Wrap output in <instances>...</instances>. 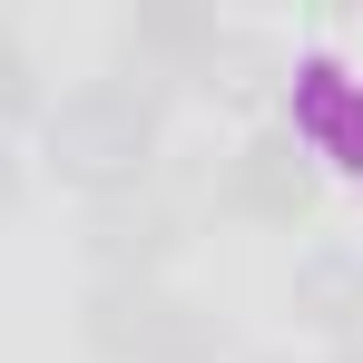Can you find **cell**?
I'll use <instances>...</instances> for the list:
<instances>
[{
    "instance_id": "cell-1",
    "label": "cell",
    "mask_w": 363,
    "mask_h": 363,
    "mask_svg": "<svg viewBox=\"0 0 363 363\" xmlns=\"http://www.w3.org/2000/svg\"><path fill=\"white\" fill-rule=\"evenodd\" d=\"M147 138H157V99H147L138 79H99V89H79L60 118H50L60 167H69V177H89V186L138 177V167H147Z\"/></svg>"
},
{
    "instance_id": "cell-2",
    "label": "cell",
    "mask_w": 363,
    "mask_h": 363,
    "mask_svg": "<svg viewBox=\"0 0 363 363\" xmlns=\"http://www.w3.org/2000/svg\"><path fill=\"white\" fill-rule=\"evenodd\" d=\"M89 334H99V354H118V363H216V324L196 304L157 295V285H108Z\"/></svg>"
},
{
    "instance_id": "cell-3",
    "label": "cell",
    "mask_w": 363,
    "mask_h": 363,
    "mask_svg": "<svg viewBox=\"0 0 363 363\" xmlns=\"http://www.w3.org/2000/svg\"><path fill=\"white\" fill-rule=\"evenodd\" d=\"M295 147L363 177V79L354 69H334V60H304L295 69Z\"/></svg>"
},
{
    "instance_id": "cell-4",
    "label": "cell",
    "mask_w": 363,
    "mask_h": 363,
    "mask_svg": "<svg viewBox=\"0 0 363 363\" xmlns=\"http://www.w3.org/2000/svg\"><path fill=\"white\" fill-rule=\"evenodd\" d=\"M226 206L236 216H265V226H295L314 206V167H304L295 138H255L236 167H226Z\"/></svg>"
},
{
    "instance_id": "cell-5",
    "label": "cell",
    "mask_w": 363,
    "mask_h": 363,
    "mask_svg": "<svg viewBox=\"0 0 363 363\" xmlns=\"http://www.w3.org/2000/svg\"><path fill=\"white\" fill-rule=\"evenodd\" d=\"M167 245H177V216H167V206H108V216H99V255H108L118 275H128V265L147 275Z\"/></svg>"
},
{
    "instance_id": "cell-6",
    "label": "cell",
    "mask_w": 363,
    "mask_h": 363,
    "mask_svg": "<svg viewBox=\"0 0 363 363\" xmlns=\"http://www.w3.org/2000/svg\"><path fill=\"white\" fill-rule=\"evenodd\" d=\"M304 304H324L334 334L363 324V304H354V255H314V265H304Z\"/></svg>"
},
{
    "instance_id": "cell-7",
    "label": "cell",
    "mask_w": 363,
    "mask_h": 363,
    "mask_svg": "<svg viewBox=\"0 0 363 363\" xmlns=\"http://www.w3.org/2000/svg\"><path fill=\"white\" fill-rule=\"evenodd\" d=\"M10 108H30V60L0 40V118H10Z\"/></svg>"
}]
</instances>
